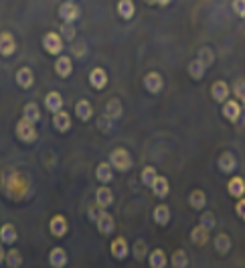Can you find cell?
Segmentation results:
<instances>
[{"label":"cell","instance_id":"cell-28","mask_svg":"<svg viewBox=\"0 0 245 268\" xmlns=\"http://www.w3.org/2000/svg\"><path fill=\"white\" fill-rule=\"evenodd\" d=\"M209 232L211 230H207L205 225H197V228H192V232H190V242L194 244V246H203V244H207V240H209Z\"/></svg>","mask_w":245,"mask_h":268},{"label":"cell","instance_id":"cell-26","mask_svg":"<svg viewBox=\"0 0 245 268\" xmlns=\"http://www.w3.org/2000/svg\"><path fill=\"white\" fill-rule=\"evenodd\" d=\"M53 126L59 132H67L71 128V116L65 110H59L57 114H53Z\"/></svg>","mask_w":245,"mask_h":268},{"label":"cell","instance_id":"cell-47","mask_svg":"<svg viewBox=\"0 0 245 268\" xmlns=\"http://www.w3.org/2000/svg\"><path fill=\"white\" fill-rule=\"evenodd\" d=\"M4 258H6V252L2 248V242H0V264H4Z\"/></svg>","mask_w":245,"mask_h":268},{"label":"cell","instance_id":"cell-6","mask_svg":"<svg viewBox=\"0 0 245 268\" xmlns=\"http://www.w3.org/2000/svg\"><path fill=\"white\" fill-rule=\"evenodd\" d=\"M110 252H112V256H114L116 260H126V258L130 256V244H128V240H126L124 236L114 238V242H112V246H110Z\"/></svg>","mask_w":245,"mask_h":268},{"label":"cell","instance_id":"cell-49","mask_svg":"<svg viewBox=\"0 0 245 268\" xmlns=\"http://www.w3.org/2000/svg\"><path fill=\"white\" fill-rule=\"evenodd\" d=\"M146 4H156V0H146Z\"/></svg>","mask_w":245,"mask_h":268},{"label":"cell","instance_id":"cell-5","mask_svg":"<svg viewBox=\"0 0 245 268\" xmlns=\"http://www.w3.org/2000/svg\"><path fill=\"white\" fill-rule=\"evenodd\" d=\"M79 16H81V10H79V6L75 2H63L61 6H59V18H61L63 23L75 25Z\"/></svg>","mask_w":245,"mask_h":268},{"label":"cell","instance_id":"cell-42","mask_svg":"<svg viewBox=\"0 0 245 268\" xmlns=\"http://www.w3.org/2000/svg\"><path fill=\"white\" fill-rule=\"evenodd\" d=\"M102 212H104V208H100L97 203L95 205H89V210H87V217H89V221H97V217L102 215Z\"/></svg>","mask_w":245,"mask_h":268},{"label":"cell","instance_id":"cell-33","mask_svg":"<svg viewBox=\"0 0 245 268\" xmlns=\"http://www.w3.org/2000/svg\"><path fill=\"white\" fill-rule=\"evenodd\" d=\"M116 10H118V14L122 16L124 20H130L134 16V12H136V6H134L132 0H118Z\"/></svg>","mask_w":245,"mask_h":268},{"label":"cell","instance_id":"cell-38","mask_svg":"<svg viewBox=\"0 0 245 268\" xmlns=\"http://www.w3.org/2000/svg\"><path fill=\"white\" fill-rule=\"evenodd\" d=\"M199 221H201V225H205L207 230H213V228L217 225V217H215L213 212H203Z\"/></svg>","mask_w":245,"mask_h":268},{"label":"cell","instance_id":"cell-3","mask_svg":"<svg viewBox=\"0 0 245 268\" xmlns=\"http://www.w3.org/2000/svg\"><path fill=\"white\" fill-rule=\"evenodd\" d=\"M43 47L49 55L59 57L63 53V37L59 33H47L43 37Z\"/></svg>","mask_w":245,"mask_h":268},{"label":"cell","instance_id":"cell-23","mask_svg":"<svg viewBox=\"0 0 245 268\" xmlns=\"http://www.w3.org/2000/svg\"><path fill=\"white\" fill-rule=\"evenodd\" d=\"M152 219H154V223L156 225H168V221H170V208L168 205H164V203H160V205H156L154 208V212H152Z\"/></svg>","mask_w":245,"mask_h":268},{"label":"cell","instance_id":"cell-24","mask_svg":"<svg viewBox=\"0 0 245 268\" xmlns=\"http://www.w3.org/2000/svg\"><path fill=\"white\" fill-rule=\"evenodd\" d=\"M215 252L217 254H221V256H225V254H229L231 252V238H229V234H217L215 236Z\"/></svg>","mask_w":245,"mask_h":268},{"label":"cell","instance_id":"cell-12","mask_svg":"<svg viewBox=\"0 0 245 268\" xmlns=\"http://www.w3.org/2000/svg\"><path fill=\"white\" fill-rule=\"evenodd\" d=\"M49 264L53 268H65L69 264V256H67L65 248L57 246V248H53V250L49 252Z\"/></svg>","mask_w":245,"mask_h":268},{"label":"cell","instance_id":"cell-21","mask_svg":"<svg viewBox=\"0 0 245 268\" xmlns=\"http://www.w3.org/2000/svg\"><path fill=\"white\" fill-rule=\"evenodd\" d=\"M16 51V41L10 33H0V55L10 57Z\"/></svg>","mask_w":245,"mask_h":268},{"label":"cell","instance_id":"cell-16","mask_svg":"<svg viewBox=\"0 0 245 268\" xmlns=\"http://www.w3.org/2000/svg\"><path fill=\"white\" fill-rule=\"evenodd\" d=\"M227 193L235 199H241L245 197V179L241 177H231L229 183H227Z\"/></svg>","mask_w":245,"mask_h":268},{"label":"cell","instance_id":"cell-30","mask_svg":"<svg viewBox=\"0 0 245 268\" xmlns=\"http://www.w3.org/2000/svg\"><path fill=\"white\" fill-rule=\"evenodd\" d=\"M22 118H24V120H29L31 124L41 122V108L37 106L35 102H29L27 106L22 108Z\"/></svg>","mask_w":245,"mask_h":268},{"label":"cell","instance_id":"cell-27","mask_svg":"<svg viewBox=\"0 0 245 268\" xmlns=\"http://www.w3.org/2000/svg\"><path fill=\"white\" fill-rule=\"evenodd\" d=\"M45 108L53 114H57L59 110H63V96L59 92H49L45 96Z\"/></svg>","mask_w":245,"mask_h":268},{"label":"cell","instance_id":"cell-48","mask_svg":"<svg viewBox=\"0 0 245 268\" xmlns=\"http://www.w3.org/2000/svg\"><path fill=\"white\" fill-rule=\"evenodd\" d=\"M170 2H173V0H156V4H158V6H168Z\"/></svg>","mask_w":245,"mask_h":268},{"label":"cell","instance_id":"cell-17","mask_svg":"<svg viewBox=\"0 0 245 268\" xmlns=\"http://www.w3.org/2000/svg\"><path fill=\"white\" fill-rule=\"evenodd\" d=\"M89 84H91L93 90H104V88L108 86V73H106L102 67L91 69V73H89Z\"/></svg>","mask_w":245,"mask_h":268},{"label":"cell","instance_id":"cell-29","mask_svg":"<svg viewBox=\"0 0 245 268\" xmlns=\"http://www.w3.org/2000/svg\"><path fill=\"white\" fill-rule=\"evenodd\" d=\"M16 240H18L16 228H14L12 223H4V225L0 228V242H2V244H14Z\"/></svg>","mask_w":245,"mask_h":268},{"label":"cell","instance_id":"cell-7","mask_svg":"<svg viewBox=\"0 0 245 268\" xmlns=\"http://www.w3.org/2000/svg\"><path fill=\"white\" fill-rule=\"evenodd\" d=\"M95 225H97V232L102 236H112L116 232V219H114V215L108 214V212H102V215L95 221Z\"/></svg>","mask_w":245,"mask_h":268},{"label":"cell","instance_id":"cell-11","mask_svg":"<svg viewBox=\"0 0 245 268\" xmlns=\"http://www.w3.org/2000/svg\"><path fill=\"white\" fill-rule=\"evenodd\" d=\"M14 79H16V84H18V88H22V90H31V88L35 86V73H33L31 67H20V69L16 71Z\"/></svg>","mask_w":245,"mask_h":268},{"label":"cell","instance_id":"cell-4","mask_svg":"<svg viewBox=\"0 0 245 268\" xmlns=\"http://www.w3.org/2000/svg\"><path fill=\"white\" fill-rule=\"evenodd\" d=\"M142 84H144L146 92H148V94H154V96L160 94L162 88H164V79H162V75H160L158 71H150V73H146L144 79H142Z\"/></svg>","mask_w":245,"mask_h":268},{"label":"cell","instance_id":"cell-2","mask_svg":"<svg viewBox=\"0 0 245 268\" xmlns=\"http://www.w3.org/2000/svg\"><path fill=\"white\" fill-rule=\"evenodd\" d=\"M16 138L20 142H24V145H33L37 140V128H35V124H31L29 120L20 118L16 122Z\"/></svg>","mask_w":245,"mask_h":268},{"label":"cell","instance_id":"cell-46","mask_svg":"<svg viewBox=\"0 0 245 268\" xmlns=\"http://www.w3.org/2000/svg\"><path fill=\"white\" fill-rule=\"evenodd\" d=\"M237 124L241 126V130L245 132V108H241V116H239V120H237Z\"/></svg>","mask_w":245,"mask_h":268},{"label":"cell","instance_id":"cell-15","mask_svg":"<svg viewBox=\"0 0 245 268\" xmlns=\"http://www.w3.org/2000/svg\"><path fill=\"white\" fill-rule=\"evenodd\" d=\"M95 203H97L100 208H104V210H108V208L114 203V193H112V189H110L108 185H102V187L95 191Z\"/></svg>","mask_w":245,"mask_h":268},{"label":"cell","instance_id":"cell-14","mask_svg":"<svg viewBox=\"0 0 245 268\" xmlns=\"http://www.w3.org/2000/svg\"><path fill=\"white\" fill-rule=\"evenodd\" d=\"M223 116H225V120L237 124V120H239V116H241L239 102H237V100H227V102L223 104Z\"/></svg>","mask_w":245,"mask_h":268},{"label":"cell","instance_id":"cell-10","mask_svg":"<svg viewBox=\"0 0 245 268\" xmlns=\"http://www.w3.org/2000/svg\"><path fill=\"white\" fill-rule=\"evenodd\" d=\"M229 94H231L229 86H227L225 81H221V79L211 86V98H213L217 104H225V102L229 100Z\"/></svg>","mask_w":245,"mask_h":268},{"label":"cell","instance_id":"cell-43","mask_svg":"<svg viewBox=\"0 0 245 268\" xmlns=\"http://www.w3.org/2000/svg\"><path fill=\"white\" fill-rule=\"evenodd\" d=\"M197 59H201V61H203V63L209 67V65L213 63V53H211V49H201V53H199V57H197Z\"/></svg>","mask_w":245,"mask_h":268},{"label":"cell","instance_id":"cell-8","mask_svg":"<svg viewBox=\"0 0 245 268\" xmlns=\"http://www.w3.org/2000/svg\"><path fill=\"white\" fill-rule=\"evenodd\" d=\"M49 232L55 236V238H63V236H67V232H69V223H67V217L65 215H53L51 217V221H49Z\"/></svg>","mask_w":245,"mask_h":268},{"label":"cell","instance_id":"cell-39","mask_svg":"<svg viewBox=\"0 0 245 268\" xmlns=\"http://www.w3.org/2000/svg\"><path fill=\"white\" fill-rule=\"evenodd\" d=\"M112 128H114V120L110 118V116H100L97 118V130H102V132H112Z\"/></svg>","mask_w":245,"mask_h":268},{"label":"cell","instance_id":"cell-25","mask_svg":"<svg viewBox=\"0 0 245 268\" xmlns=\"http://www.w3.org/2000/svg\"><path fill=\"white\" fill-rule=\"evenodd\" d=\"M75 116L81 120V122H89L91 116H93V106L87 102V100H79L75 104Z\"/></svg>","mask_w":245,"mask_h":268},{"label":"cell","instance_id":"cell-35","mask_svg":"<svg viewBox=\"0 0 245 268\" xmlns=\"http://www.w3.org/2000/svg\"><path fill=\"white\" fill-rule=\"evenodd\" d=\"M130 252L134 254L136 260H144V258H148V246H146L144 240H136V242H134V248H132Z\"/></svg>","mask_w":245,"mask_h":268},{"label":"cell","instance_id":"cell-31","mask_svg":"<svg viewBox=\"0 0 245 268\" xmlns=\"http://www.w3.org/2000/svg\"><path fill=\"white\" fill-rule=\"evenodd\" d=\"M205 73H207V65L201 61V59H194V61H190L188 63V75L192 77V79H203L205 77Z\"/></svg>","mask_w":245,"mask_h":268},{"label":"cell","instance_id":"cell-22","mask_svg":"<svg viewBox=\"0 0 245 268\" xmlns=\"http://www.w3.org/2000/svg\"><path fill=\"white\" fill-rule=\"evenodd\" d=\"M150 189L154 191V195H156V197L164 199V197H168V193H170V183H168V179H166V177L158 175V177H156V181L152 183V187H150Z\"/></svg>","mask_w":245,"mask_h":268},{"label":"cell","instance_id":"cell-34","mask_svg":"<svg viewBox=\"0 0 245 268\" xmlns=\"http://www.w3.org/2000/svg\"><path fill=\"white\" fill-rule=\"evenodd\" d=\"M4 264H6L8 268H20L22 266V252L16 250V248H10V250L6 252Z\"/></svg>","mask_w":245,"mask_h":268},{"label":"cell","instance_id":"cell-19","mask_svg":"<svg viewBox=\"0 0 245 268\" xmlns=\"http://www.w3.org/2000/svg\"><path fill=\"white\" fill-rule=\"evenodd\" d=\"M188 205H190L192 210H197V212L205 210V208H207V193H205L203 189L190 191V193H188Z\"/></svg>","mask_w":245,"mask_h":268},{"label":"cell","instance_id":"cell-37","mask_svg":"<svg viewBox=\"0 0 245 268\" xmlns=\"http://www.w3.org/2000/svg\"><path fill=\"white\" fill-rule=\"evenodd\" d=\"M156 177H158V173H156V169L154 167H144V171H142V183L146 185V187H152V183L156 181Z\"/></svg>","mask_w":245,"mask_h":268},{"label":"cell","instance_id":"cell-41","mask_svg":"<svg viewBox=\"0 0 245 268\" xmlns=\"http://www.w3.org/2000/svg\"><path fill=\"white\" fill-rule=\"evenodd\" d=\"M233 94L239 102H245V79H237L233 84Z\"/></svg>","mask_w":245,"mask_h":268},{"label":"cell","instance_id":"cell-44","mask_svg":"<svg viewBox=\"0 0 245 268\" xmlns=\"http://www.w3.org/2000/svg\"><path fill=\"white\" fill-rule=\"evenodd\" d=\"M233 10H235L241 18H245V0H233Z\"/></svg>","mask_w":245,"mask_h":268},{"label":"cell","instance_id":"cell-9","mask_svg":"<svg viewBox=\"0 0 245 268\" xmlns=\"http://www.w3.org/2000/svg\"><path fill=\"white\" fill-rule=\"evenodd\" d=\"M237 157L233 155V153H229V151H225V153H221V157H219V161H217V167H219V171L221 173H225V175H231L235 169H237Z\"/></svg>","mask_w":245,"mask_h":268},{"label":"cell","instance_id":"cell-1","mask_svg":"<svg viewBox=\"0 0 245 268\" xmlns=\"http://www.w3.org/2000/svg\"><path fill=\"white\" fill-rule=\"evenodd\" d=\"M110 164H112V169H116L120 173H128L134 167V161H132V155L126 149H114L110 153Z\"/></svg>","mask_w":245,"mask_h":268},{"label":"cell","instance_id":"cell-32","mask_svg":"<svg viewBox=\"0 0 245 268\" xmlns=\"http://www.w3.org/2000/svg\"><path fill=\"white\" fill-rule=\"evenodd\" d=\"M122 114H124V106L118 98H112V100L106 104V116H110L112 120L122 118Z\"/></svg>","mask_w":245,"mask_h":268},{"label":"cell","instance_id":"cell-13","mask_svg":"<svg viewBox=\"0 0 245 268\" xmlns=\"http://www.w3.org/2000/svg\"><path fill=\"white\" fill-rule=\"evenodd\" d=\"M148 266L150 268H166L168 266V256L162 248H156L148 252Z\"/></svg>","mask_w":245,"mask_h":268},{"label":"cell","instance_id":"cell-36","mask_svg":"<svg viewBox=\"0 0 245 268\" xmlns=\"http://www.w3.org/2000/svg\"><path fill=\"white\" fill-rule=\"evenodd\" d=\"M170 262H173V268H188V256L184 250H175Z\"/></svg>","mask_w":245,"mask_h":268},{"label":"cell","instance_id":"cell-18","mask_svg":"<svg viewBox=\"0 0 245 268\" xmlns=\"http://www.w3.org/2000/svg\"><path fill=\"white\" fill-rule=\"evenodd\" d=\"M95 179L102 183V185H108L114 181V169L110 162H100L97 169H95Z\"/></svg>","mask_w":245,"mask_h":268},{"label":"cell","instance_id":"cell-40","mask_svg":"<svg viewBox=\"0 0 245 268\" xmlns=\"http://www.w3.org/2000/svg\"><path fill=\"white\" fill-rule=\"evenodd\" d=\"M75 25H71V23H63L61 27V37L65 39V41H73L75 39Z\"/></svg>","mask_w":245,"mask_h":268},{"label":"cell","instance_id":"cell-45","mask_svg":"<svg viewBox=\"0 0 245 268\" xmlns=\"http://www.w3.org/2000/svg\"><path fill=\"white\" fill-rule=\"evenodd\" d=\"M235 214L239 215L241 219H245V197L237 199V205H235Z\"/></svg>","mask_w":245,"mask_h":268},{"label":"cell","instance_id":"cell-20","mask_svg":"<svg viewBox=\"0 0 245 268\" xmlns=\"http://www.w3.org/2000/svg\"><path fill=\"white\" fill-rule=\"evenodd\" d=\"M71 71H73V61H71V57L59 55L57 61H55V73H57L59 77H69Z\"/></svg>","mask_w":245,"mask_h":268}]
</instances>
